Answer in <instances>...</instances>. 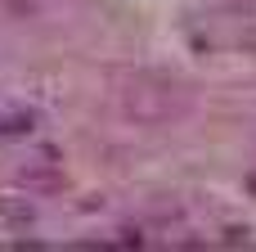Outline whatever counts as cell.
<instances>
[{
  "label": "cell",
  "instance_id": "cell-1",
  "mask_svg": "<svg viewBox=\"0 0 256 252\" xmlns=\"http://www.w3.org/2000/svg\"><path fill=\"white\" fill-rule=\"evenodd\" d=\"M0 216L14 221V225H27V221H32V203H14V194H4V198H0Z\"/></svg>",
  "mask_w": 256,
  "mask_h": 252
},
{
  "label": "cell",
  "instance_id": "cell-2",
  "mask_svg": "<svg viewBox=\"0 0 256 252\" xmlns=\"http://www.w3.org/2000/svg\"><path fill=\"white\" fill-rule=\"evenodd\" d=\"M27 131H32V117H22V113L4 117V135H27Z\"/></svg>",
  "mask_w": 256,
  "mask_h": 252
}]
</instances>
